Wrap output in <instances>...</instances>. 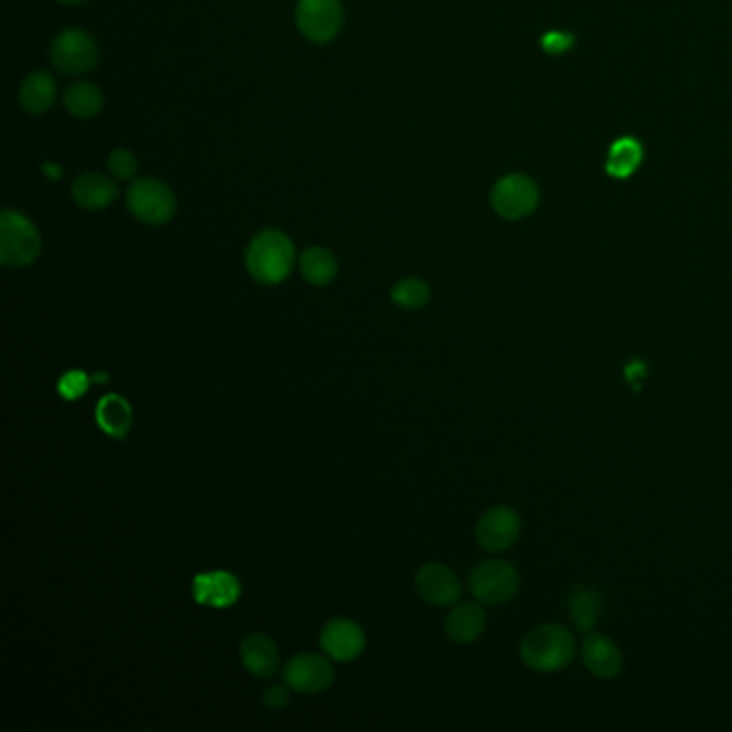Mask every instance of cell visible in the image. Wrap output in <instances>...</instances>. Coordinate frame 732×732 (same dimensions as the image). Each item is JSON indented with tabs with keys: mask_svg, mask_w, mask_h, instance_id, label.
<instances>
[{
	"mask_svg": "<svg viewBox=\"0 0 732 732\" xmlns=\"http://www.w3.org/2000/svg\"><path fill=\"white\" fill-rule=\"evenodd\" d=\"M568 612L578 632L588 634L597 628L604 615V595L591 584H578L568 595Z\"/></svg>",
	"mask_w": 732,
	"mask_h": 732,
	"instance_id": "cell-18",
	"label": "cell"
},
{
	"mask_svg": "<svg viewBox=\"0 0 732 732\" xmlns=\"http://www.w3.org/2000/svg\"><path fill=\"white\" fill-rule=\"evenodd\" d=\"M414 586L421 599L436 608L454 606L460 601L462 595L458 573L445 563H425L423 568H419L414 575Z\"/></svg>",
	"mask_w": 732,
	"mask_h": 732,
	"instance_id": "cell-11",
	"label": "cell"
},
{
	"mask_svg": "<svg viewBox=\"0 0 732 732\" xmlns=\"http://www.w3.org/2000/svg\"><path fill=\"white\" fill-rule=\"evenodd\" d=\"M299 269L310 286L323 288L337 277V258L326 247H308L299 258Z\"/></svg>",
	"mask_w": 732,
	"mask_h": 732,
	"instance_id": "cell-21",
	"label": "cell"
},
{
	"mask_svg": "<svg viewBox=\"0 0 732 732\" xmlns=\"http://www.w3.org/2000/svg\"><path fill=\"white\" fill-rule=\"evenodd\" d=\"M191 595L200 606L218 610L231 608L241 597V582L231 571H202L191 582Z\"/></svg>",
	"mask_w": 732,
	"mask_h": 732,
	"instance_id": "cell-12",
	"label": "cell"
},
{
	"mask_svg": "<svg viewBox=\"0 0 732 732\" xmlns=\"http://www.w3.org/2000/svg\"><path fill=\"white\" fill-rule=\"evenodd\" d=\"M44 172H46V176H48V178H54V181H59V178H61V170H59L57 165H50V163H46V165H44Z\"/></svg>",
	"mask_w": 732,
	"mask_h": 732,
	"instance_id": "cell-28",
	"label": "cell"
},
{
	"mask_svg": "<svg viewBox=\"0 0 732 732\" xmlns=\"http://www.w3.org/2000/svg\"><path fill=\"white\" fill-rule=\"evenodd\" d=\"M90 383H92V379L84 370H70L57 381V392L63 400L76 402L88 392Z\"/></svg>",
	"mask_w": 732,
	"mask_h": 732,
	"instance_id": "cell-25",
	"label": "cell"
},
{
	"mask_svg": "<svg viewBox=\"0 0 732 732\" xmlns=\"http://www.w3.org/2000/svg\"><path fill=\"white\" fill-rule=\"evenodd\" d=\"M580 655H582L584 668L597 679L612 681L623 672V653L617 647L615 641H610L604 634L588 632L580 647Z\"/></svg>",
	"mask_w": 732,
	"mask_h": 732,
	"instance_id": "cell-14",
	"label": "cell"
},
{
	"mask_svg": "<svg viewBox=\"0 0 732 732\" xmlns=\"http://www.w3.org/2000/svg\"><path fill=\"white\" fill-rule=\"evenodd\" d=\"M575 657V638L568 628L542 623L529 630L520 643V659L535 672H559Z\"/></svg>",
	"mask_w": 732,
	"mask_h": 732,
	"instance_id": "cell-2",
	"label": "cell"
},
{
	"mask_svg": "<svg viewBox=\"0 0 732 732\" xmlns=\"http://www.w3.org/2000/svg\"><path fill=\"white\" fill-rule=\"evenodd\" d=\"M488 628V617L480 601L454 604L445 619V632L456 645H473L484 636Z\"/></svg>",
	"mask_w": 732,
	"mask_h": 732,
	"instance_id": "cell-15",
	"label": "cell"
},
{
	"mask_svg": "<svg viewBox=\"0 0 732 732\" xmlns=\"http://www.w3.org/2000/svg\"><path fill=\"white\" fill-rule=\"evenodd\" d=\"M41 253L37 226L20 211L7 209L0 215V262L7 269L30 266Z\"/></svg>",
	"mask_w": 732,
	"mask_h": 732,
	"instance_id": "cell-3",
	"label": "cell"
},
{
	"mask_svg": "<svg viewBox=\"0 0 732 732\" xmlns=\"http://www.w3.org/2000/svg\"><path fill=\"white\" fill-rule=\"evenodd\" d=\"M430 286L419 280V277H407L400 280L394 288H392V301L402 308V310H421L427 306L430 301Z\"/></svg>",
	"mask_w": 732,
	"mask_h": 732,
	"instance_id": "cell-24",
	"label": "cell"
},
{
	"mask_svg": "<svg viewBox=\"0 0 732 732\" xmlns=\"http://www.w3.org/2000/svg\"><path fill=\"white\" fill-rule=\"evenodd\" d=\"M72 196L84 211H101L116 200L119 187L101 172H82L72 185Z\"/></svg>",
	"mask_w": 732,
	"mask_h": 732,
	"instance_id": "cell-17",
	"label": "cell"
},
{
	"mask_svg": "<svg viewBox=\"0 0 732 732\" xmlns=\"http://www.w3.org/2000/svg\"><path fill=\"white\" fill-rule=\"evenodd\" d=\"M295 258V245L290 237L277 228H266L247 245L245 266L258 284L277 286L290 275Z\"/></svg>",
	"mask_w": 732,
	"mask_h": 732,
	"instance_id": "cell-1",
	"label": "cell"
},
{
	"mask_svg": "<svg viewBox=\"0 0 732 732\" xmlns=\"http://www.w3.org/2000/svg\"><path fill=\"white\" fill-rule=\"evenodd\" d=\"M473 597L486 606H503L520 591V573L505 559H486L471 571Z\"/></svg>",
	"mask_w": 732,
	"mask_h": 732,
	"instance_id": "cell-5",
	"label": "cell"
},
{
	"mask_svg": "<svg viewBox=\"0 0 732 732\" xmlns=\"http://www.w3.org/2000/svg\"><path fill=\"white\" fill-rule=\"evenodd\" d=\"M239 655L245 670L256 677V679H271L277 668H280V653L275 643L262 634V632H251L247 634L241 645H239Z\"/></svg>",
	"mask_w": 732,
	"mask_h": 732,
	"instance_id": "cell-16",
	"label": "cell"
},
{
	"mask_svg": "<svg viewBox=\"0 0 732 732\" xmlns=\"http://www.w3.org/2000/svg\"><path fill=\"white\" fill-rule=\"evenodd\" d=\"M321 647L331 659L350 663L365 652V634L350 619H331L321 632Z\"/></svg>",
	"mask_w": 732,
	"mask_h": 732,
	"instance_id": "cell-13",
	"label": "cell"
},
{
	"mask_svg": "<svg viewBox=\"0 0 732 732\" xmlns=\"http://www.w3.org/2000/svg\"><path fill=\"white\" fill-rule=\"evenodd\" d=\"M99 50L95 39L80 28H65L50 46L52 65L65 76H82L97 65Z\"/></svg>",
	"mask_w": 732,
	"mask_h": 732,
	"instance_id": "cell-6",
	"label": "cell"
},
{
	"mask_svg": "<svg viewBox=\"0 0 732 732\" xmlns=\"http://www.w3.org/2000/svg\"><path fill=\"white\" fill-rule=\"evenodd\" d=\"M539 204V187L526 174H507L492 189V209L503 220H522Z\"/></svg>",
	"mask_w": 732,
	"mask_h": 732,
	"instance_id": "cell-7",
	"label": "cell"
},
{
	"mask_svg": "<svg viewBox=\"0 0 732 732\" xmlns=\"http://www.w3.org/2000/svg\"><path fill=\"white\" fill-rule=\"evenodd\" d=\"M335 681L331 661L319 653H297L284 666V683L297 694H321Z\"/></svg>",
	"mask_w": 732,
	"mask_h": 732,
	"instance_id": "cell-10",
	"label": "cell"
},
{
	"mask_svg": "<svg viewBox=\"0 0 732 732\" xmlns=\"http://www.w3.org/2000/svg\"><path fill=\"white\" fill-rule=\"evenodd\" d=\"M57 82L44 70L33 72L20 86V103L28 114H44L54 106Z\"/></svg>",
	"mask_w": 732,
	"mask_h": 732,
	"instance_id": "cell-20",
	"label": "cell"
},
{
	"mask_svg": "<svg viewBox=\"0 0 732 732\" xmlns=\"http://www.w3.org/2000/svg\"><path fill=\"white\" fill-rule=\"evenodd\" d=\"M288 685L284 683H273V685H269L266 690H264V694H262V703H264V707L266 709H273V711H280V709H284V707H288V703H290V694H288Z\"/></svg>",
	"mask_w": 732,
	"mask_h": 732,
	"instance_id": "cell-27",
	"label": "cell"
},
{
	"mask_svg": "<svg viewBox=\"0 0 732 732\" xmlns=\"http://www.w3.org/2000/svg\"><path fill=\"white\" fill-rule=\"evenodd\" d=\"M65 108L76 119H92L103 108V95L92 82H78L65 90Z\"/></svg>",
	"mask_w": 732,
	"mask_h": 732,
	"instance_id": "cell-22",
	"label": "cell"
},
{
	"mask_svg": "<svg viewBox=\"0 0 732 732\" xmlns=\"http://www.w3.org/2000/svg\"><path fill=\"white\" fill-rule=\"evenodd\" d=\"M641 162H643V147H641V142L634 140V138H621V140H617L610 147L606 170L612 176L625 178V176H630L641 165Z\"/></svg>",
	"mask_w": 732,
	"mask_h": 732,
	"instance_id": "cell-23",
	"label": "cell"
},
{
	"mask_svg": "<svg viewBox=\"0 0 732 732\" xmlns=\"http://www.w3.org/2000/svg\"><path fill=\"white\" fill-rule=\"evenodd\" d=\"M95 421L99 425V430L103 434H108L114 441H125L129 430H132V421H134V410L132 405L119 396V394H108L103 396L97 408H95Z\"/></svg>",
	"mask_w": 732,
	"mask_h": 732,
	"instance_id": "cell-19",
	"label": "cell"
},
{
	"mask_svg": "<svg viewBox=\"0 0 732 732\" xmlns=\"http://www.w3.org/2000/svg\"><path fill=\"white\" fill-rule=\"evenodd\" d=\"M59 2H65V4H78V2H84V0H59Z\"/></svg>",
	"mask_w": 732,
	"mask_h": 732,
	"instance_id": "cell-29",
	"label": "cell"
},
{
	"mask_svg": "<svg viewBox=\"0 0 732 732\" xmlns=\"http://www.w3.org/2000/svg\"><path fill=\"white\" fill-rule=\"evenodd\" d=\"M108 170L114 178H121V181H129L134 178V174L138 172V162L134 158L132 151L127 149H116L110 153L108 158Z\"/></svg>",
	"mask_w": 732,
	"mask_h": 732,
	"instance_id": "cell-26",
	"label": "cell"
},
{
	"mask_svg": "<svg viewBox=\"0 0 732 732\" xmlns=\"http://www.w3.org/2000/svg\"><path fill=\"white\" fill-rule=\"evenodd\" d=\"M522 533V520L516 509L507 505L489 507L488 511L477 520L475 542L486 553H505L509 550Z\"/></svg>",
	"mask_w": 732,
	"mask_h": 732,
	"instance_id": "cell-9",
	"label": "cell"
},
{
	"mask_svg": "<svg viewBox=\"0 0 732 732\" xmlns=\"http://www.w3.org/2000/svg\"><path fill=\"white\" fill-rule=\"evenodd\" d=\"M125 202L129 213L147 226H163L176 213L174 191L158 178L134 181L127 189Z\"/></svg>",
	"mask_w": 732,
	"mask_h": 732,
	"instance_id": "cell-4",
	"label": "cell"
},
{
	"mask_svg": "<svg viewBox=\"0 0 732 732\" xmlns=\"http://www.w3.org/2000/svg\"><path fill=\"white\" fill-rule=\"evenodd\" d=\"M297 26L312 44L333 41L344 26V9L339 0H299Z\"/></svg>",
	"mask_w": 732,
	"mask_h": 732,
	"instance_id": "cell-8",
	"label": "cell"
}]
</instances>
